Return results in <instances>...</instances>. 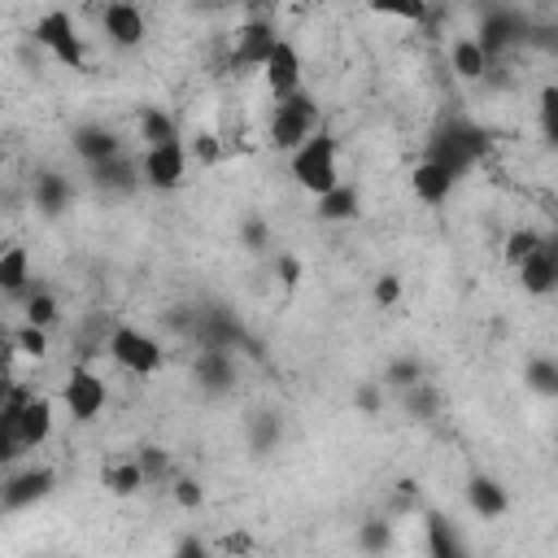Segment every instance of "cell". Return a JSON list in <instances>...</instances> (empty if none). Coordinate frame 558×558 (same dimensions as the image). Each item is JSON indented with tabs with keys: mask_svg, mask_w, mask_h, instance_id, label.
<instances>
[{
	"mask_svg": "<svg viewBox=\"0 0 558 558\" xmlns=\"http://www.w3.org/2000/svg\"><path fill=\"white\" fill-rule=\"evenodd\" d=\"M427 157H432L436 166H445L453 179H462L471 166H480V161L488 157V131L475 126V122H466V118H453V122H445V126L432 135Z\"/></svg>",
	"mask_w": 558,
	"mask_h": 558,
	"instance_id": "1",
	"label": "cell"
},
{
	"mask_svg": "<svg viewBox=\"0 0 558 558\" xmlns=\"http://www.w3.org/2000/svg\"><path fill=\"white\" fill-rule=\"evenodd\" d=\"M292 179H296V187H305L310 196H323L327 187L340 183L336 135H331V131H310V135L292 148Z\"/></svg>",
	"mask_w": 558,
	"mask_h": 558,
	"instance_id": "2",
	"label": "cell"
},
{
	"mask_svg": "<svg viewBox=\"0 0 558 558\" xmlns=\"http://www.w3.org/2000/svg\"><path fill=\"white\" fill-rule=\"evenodd\" d=\"M105 353H109L122 371H131V375H157V371L166 366L161 340L148 336V331H140V327H131V323H113V327H109Z\"/></svg>",
	"mask_w": 558,
	"mask_h": 558,
	"instance_id": "3",
	"label": "cell"
},
{
	"mask_svg": "<svg viewBox=\"0 0 558 558\" xmlns=\"http://www.w3.org/2000/svg\"><path fill=\"white\" fill-rule=\"evenodd\" d=\"M310 131H318V105H314V96L292 92V96L275 100V109H270V126H266V140H270L279 153H292Z\"/></svg>",
	"mask_w": 558,
	"mask_h": 558,
	"instance_id": "4",
	"label": "cell"
},
{
	"mask_svg": "<svg viewBox=\"0 0 558 558\" xmlns=\"http://www.w3.org/2000/svg\"><path fill=\"white\" fill-rule=\"evenodd\" d=\"M31 39H35L39 48H48V52H52L61 65H70V70H83V65H87V48H83V35H78L70 9H48V13H39L35 26H31Z\"/></svg>",
	"mask_w": 558,
	"mask_h": 558,
	"instance_id": "5",
	"label": "cell"
},
{
	"mask_svg": "<svg viewBox=\"0 0 558 558\" xmlns=\"http://www.w3.org/2000/svg\"><path fill=\"white\" fill-rule=\"evenodd\" d=\"M61 401L70 405L74 423H92V418L105 410V401H109V388H105V379H100V375H96L87 362H78V366H70V375H65Z\"/></svg>",
	"mask_w": 558,
	"mask_h": 558,
	"instance_id": "6",
	"label": "cell"
},
{
	"mask_svg": "<svg viewBox=\"0 0 558 558\" xmlns=\"http://www.w3.org/2000/svg\"><path fill=\"white\" fill-rule=\"evenodd\" d=\"M140 174H144L148 187H157V192H174V187L183 183V174H187V148H183V140L144 148Z\"/></svg>",
	"mask_w": 558,
	"mask_h": 558,
	"instance_id": "7",
	"label": "cell"
},
{
	"mask_svg": "<svg viewBox=\"0 0 558 558\" xmlns=\"http://www.w3.org/2000/svg\"><path fill=\"white\" fill-rule=\"evenodd\" d=\"M262 78H266V92H270L275 100L301 92V52H296L292 39H275V48H270L266 61H262Z\"/></svg>",
	"mask_w": 558,
	"mask_h": 558,
	"instance_id": "8",
	"label": "cell"
},
{
	"mask_svg": "<svg viewBox=\"0 0 558 558\" xmlns=\"http://www.w3.org/2000/svg\"><path fill=\"white\" fill-rule=\"evenodd\" d=\"M527 39V22L519 17V13H510V9H493L488 17H484V26H480V35H475V44L484 48V57H488V65L497 61V57H506L514 44H523Z\"/></svg>",
	"mask_w": 558,
	"mask_h": 558,
	"instance_id": "9",
	"label": "cell"
},
{
	"mask_svg": "<svg viewBox=\"0 0 558 558\" xmlns=\"http://www.w3.org/2000/svg\"><path fill=\"white\" fill-rule=\"evenodd\" d=\"M275 26L266 22V17H248L240 31H235V39H231V70H262V61H266V52L275 48Z\"/></svg>",
	"mask_w": 558,
	"mask_h": 558,
	"instance_id": "10",
	"label": "cell"
},
{
	"mask_svg": "<svg viewBox=\"0 0 558 558\" xmlns=\"http://www.w3.org/2000/svg\"><path fill=\"white\" fill-rule=\"evenodd\" d=\"M100 26H105V35H109L113 48H140L144 35H148V22H144V13L131 0H105Z\"/></svg>",
	"mask_w": 558,
	"mask_h": 558,
	"instance_id": "11",
	"label": "cell"
},
{
	"mask_svg": "<svg viewBox=\"0 0 558 558\" xmlns=\"http://www.w3.org/2000/svg\"><path fill=\"white\" fill-rule=\"evenodd\" d=\"M514 270H519V283H523L527 296H549L558 288V248H554V240L545 235Z\"/></svg>",
	"mask_w": 558,
	"mask_h": 558,
	"instance_id": "12",
	"label": "cell"
},
{
	"mask_svg": "<svg viewBox=\"0 0 558 558\" xmlns=\"http://www.w3.org/2000/svg\"><path fill=\"white\" fill-rule=\"evenodd\" d=\"M87 170H92V187L105 192V196H131L140 187V179H144L140 161H131L126 153H113V157H105V161H96Z\"/></svg>",
	"mask_w": 558,
	"mask_h": 558,
	"instance_id": "13",
	"label": "cell"
},
{
	"mask_svg": "<svg viewBox=\"0 0 558 558\" xmlns=\"http://www.w3.org/2000/svg\"><path fill=\"white\" fill-rule=\"evenodd\" d=\"M52 484H57V475H52L48 466H31V471L13 475V480L0 488V506H4V510H26V506L44 501V497L52 493Z\"/></svg>",
	"mask_w": 558,
	"mask_h": 558,
	"instance_id": "14",
	"label": "cell"
},
{
	"mask_svg": "<svg viewBox=\"0 0 558 558\" xmlns=\"http://www.w3.org/2000/svg\"><path fill=\"white\" fill-rule=\"evenodd\" d=\"M17 445L22 449H39L48 436H52V401L48 397H31L17 414V427H13Z\"/></svg>",
	"mask_w": 558,
	"mask_h": 558,
	"instance_id": "15",
	"label": "cell"
},
{
	"mask_svg": "<svg viewBox=\"0 0 558 558\" xmlns=\"http://www.w3.org/2000/svg\"><path fill=\"white\" fill-rule=\"evenodd\" d=\"M70 144H74V153H78L87 166H96V161H105V157L122 153L118 131H109V126H100V122H83V126H74Z\"/></svg>",
	"mask_w": 558,
	"mask_h": 558,
	"instance_id": "16",
	"label": "cell"
},
{
	"mask_svg": "<svg viewBox=\"0 0 558 558\" xmlns=\"http://www.w3.org/2000/svg\"><path fill=\"white\" fill-rule=\"evenodd\" d=\"M453 174L445 170V166H436L432 157H423L414 170H410V187H414V196L423 201V205H445L449 201V192H453Z\"/></svg>",
	"mask_w": 558,
	"mask_h": 558,
	"instance_id": "17",
	"label": "cell"
},
{
	"mask_svg": "<svg viewBox=\"0 0 558 558\" xmlns=\"http://www.w3.org/2000/svg\"><path fill=\"white\" fill-rule=\"evenodd\" d=\"M314 201H318L314 214H318L323 222H353V218L362 214V192H357L353 183H344V179H340L336 187H327L323 196H314Z\"/></svg>",
	"mask_w": 558,
	"mask_h": 558,
	"instance_id": "18",
	"label": "cell"
},
{
	"mask_svg": "<svg viewBox=\"0 0 558 558\" xmlns=\"http://www.w3.org/2000/svg\"><path fill=\"white\" fill-rule=\"evenodd\" d=\"M466 501H471V510H475L480 519H501V514L510 510V497H506L501 480H493V475H475V480L466 484Z\"/></svg>",
	"mask_w": 558,
	"mask_h": 558,
	"instance_id": "19",
	"label": "cell"
},
{
	"mask_svg": "<svg viewBox=\"0 0 558 558\" xmlns=\"http://www.w3.org/2000/svg\"><path fill=\"white\" fill-rule=\"evenodd\" d=\"M31 192H35V205H39L44 218H57V214L70 205V196H74V192H70V179L57 174V170H39Z\"/></svg>",
	"mask_w": 558,
	"mask_h": 558,
	"instance_id": "20",
	"label": "cell"
},
{
	"mask_svg": "<svg viewBox=\"0 0 558 558\" xmlns=\"http://www.w3.org/2000/svg\"><path fill=\"white\" fill-rule=\"evenodd\" d=\"M26 288H31V253L22 244H9L0 253V292L26 296Z\"/></svg>",
	"mask_w": 558,
	"mask_h": 558,
	"instance_id": "21",
	"label": "cell"
},
{
	"mask_svg": "<svg viewBox=\"0 0 558 558\" xmlns=\"http://www.w3.org/2000/svg\"><path fill=\"white\" fill-rule=\"evenodd\" d=\"M449 65H453V74L466 78V83H475V78L488 74V57H484V48L475 44V35L453 39V48H449Z\"/></svg>",
	"mask_w": 558,
	"mask_h": 558,
	"instance_id": "22",
	"label": "cell"
},
{
	"mask_svg": "<svg viewBox=\"0 0 558 558\" xmlns=\"http://www.w3.org/2000/svg\"><path fill=\"white\" fill-rule=\"evenodd\" d=\"M140 140H144V148H153V144H170V140H179V122H174L166 109L144 105V109H140Z\"/></svg>",
	"mask_w": 558,
	"mask_h": 558,
	"instance_id": "23",
	"label": "cell"
},
{
	"mask_svg": "<svg viewBox=\"0 0 558 558\" xmlns=\"http://www.w3.org/2000/svg\"><path fill=\"white\" fill-rule=\"evenodd\" d=\"M100 484H105L113 497H131V493L144 488V471H140L135 458H126V462H109V466H100Z\"/></svg>",
	"mask_w": 558,
	"mask_h": 558,
	"instance_id": "24",
	"label": "cell"
},
{
	"mask_svg": "<svg viewBox=\"0 0 558 558\" xmlns=\"http://www.w3.org/2000/svg\"><path fill=\"white\" fill-rule=\"evenodd\" d=\"M523 384L536 397H558V362L554 357H532L527 371H523Z\"/></svg>",
	"mask_w": 558,
	"mask_h": 558,
	"instance_id": "25",
	"label": "cell"
},
{
	"mask_svg": "<svg viewBox=\"0 0 558 558\" xmlns=\"http://www.w3.org/2000/svg\"><path fill=\"white\" fill-rule=\"evenodd\" d=\"M366 9L397 22H427V0H366Z\"/></svg>",
	"mask_w": 558,
	"mask_h": 558,
	"instance_id": "26",
	"label": "cell"
},
{
	"mask_svg": "<svg viewBox=\"0 0 558 558\" xmlns=\"http://www.w3.org/2000/svg\"><path fill=\"white\" fill-rule=\"evenodd\" d=\"M541 240H545V231H536V227H514V231L506 235V248H501L506 266H519V262H523Z\"/></svg>",
	"mask_w": 558,
	"mask_h": 558,
	"instance_id": "27",
	"label": "cell"
},
{
	"mask_svg": "<svg viewBox=\"0 0 558 558\" xmlns=\"http://www.w3.org/2000/svg\"><path fill=\"white\" fill-rule=\"evenodd\" d=\"M140 471H144V484H157V480H174V466H170V453L161 445H144L140 449Z\"/></svg>",
	"mask_w": 558,
	"mask_h": 558,
	"instance_id": "28",
	"label": "cell"
},
{
	"mask_svg": "<svg viewBox=\"0 0 558 558\" xmlns=\"http://www.w3.org/2000/svg\"><path fill=\"white\" fill-rule=\"evenodd\" d=\"M57 314H61V305H57L52 292H44V288L26 292V323H35V327H52Z\"/></svg>",
	"mask_w": 558,
	"mask_h": 558,
	"instance_id": "29",
	"label": "cell"
},
{
	"mask_svg": "<svg viewBox=\"0 0 558 558\" xmlns=\"http://www.w3.org/2000/svg\"><path fill=\"white\" fill-rule=\"evenodd\" d=\"M427 549L436 554V558H458L462 554V545H458V536L449 532V523L440 519V514H427Z\"/></svg>",
	"mask_w": 558,
	"mask_h": 558,
	"instance_id": "30",
	"label": "cell"
},
{
	"mask_svg": "<svg viewBox=\"0 0 558 558\" xmlns=\"http://www.w3.org/2000/svg\"><path fill=\"white\" fill-rule=\"evenodd\" d=\"M13 344H17V353H26V357H48V327L22 323V327L13 331Z\"/></svg>",
	"mask_w": 558,
	"mask_h": 558,
	"instance_id": "31",
	"label": "cell"
},
{
	"mask_svg": "<svg viewBox=\"0 0 558 558\" xmlns=\"http://www.w3.org/2000/svg\"><path fill=\"white\" fill-rule=\"evenodd\" d=\"M248 445H253L257 453H266L270 445H279V418H275V414H257L253 427H248Z\"/></svg>",
	"mask_w": 558,
	"mask_h": 558,
	"instance_id": "32",
	"label": "cell"
},
{
	"mask_svg": "<svg viewBox=\"0 0 558 558\" xmlns=\"http://www.w3.org/2000/svg\"><path fill=\"white\" fill-rule=\"evenodd\" d=\"M541 131H545L549 144L558 140V87H554V83L541 87Z\"/></svg>",
	"mask_w": 558,
	"mask_h": 558,
	"instance_id": "33",
	"label": "cell"
},
{
	"mask_svg": "<svg viewBox=\"0 0 558 558\" xmlns=\"http://www.w3.org/2000/svg\"><path fill=\"white\" fill-rule=\"evenodd\" d=\"M423 379V362L418 357H397L392 366H388V384H397V388H410V384H418Z\"/></svg>",
	"mask_w": 558,
	"mask_h": 558,
	"instance_id": "34",
	"label": "cell"
},
{
	"mask_svg": "<svg viewBox=\"0 0 558 558\" xmlns=\"http://www.w3.org/2000/svg\"><path fill=\"white\" fill-rule=\"evenodd\" d=\"M388 541H392V527L384 523V519H371V523H362V532H357V545L362 549H388Z\"/></svg>",
	"mask_w": 558,
	"mask_h": 558,
	"instance_id": "35",
	"label": "cell"
},
{
	"mask_svg": "<svg viewBox=\"0 0 558 558\" xmlns=\"http://www.w3.org/2000/svg\"><path fill=\"white\" fill-rule=\"evenodd\" d=\"M371 296H375L379 310H392L401 301V275H379L375 288H371Z\"/></svg>",
	"mask_w": 558,
	"mask_h": 558,
	"instance_id": "36",
	"label": "cell"
},
{
	"mask_svg": "<svg viewBox=\"0 0 558 558\" xmlns=\"http://www.w3.org/2000/svg\"><path fill=\"white\" fill-rule=\"evenodd\" d=\"M170 493H174V501H179L183 510H196V506L205 501V493H201V484H196L192 475H174V488H170Z\"/></svg>",
	"mask_w": 558,
	"mask_h": 558,
	"instance_id": "37",
	"label": "cell"
},
{
	"mask_svg": "<svg viewBox=\"0 0 558 558\" xmlns=\"http://www.w3.org/2000/svg\"><path fill=\"white\" fill-rule=\"evenodd\" d=\"M353 405H357L362 414H379V410H384V388H379V384H362V388L353 392Z\"/></svg>",
	"mask_w": 558,
	"mask_h": 558,
	"instance_id": "38",
	"label": "cell"
},
{
	"mask_svg": "<svg viewBox=\"0 0 558 558\" xmlns=\"http://www.w3.org/2000/svg\"><path fill=\"white\" fill-rule=\"evenodd\" d=\"M192 153H196V161H205V166H214V161L222 157V144H218V135H209V131H201V135L192 140Z\"/></svg>",
	"mask_w": 558,
	"mask_h": 558,
	"instance_id": "39",
	"label": "cell"
},
{
	"mask_svg": "<svg viewBox=\"0 0 558 558\" xmlns=\"http://www.w3.org/2000/svg\"><path fill=\"white\" fill-rule=\"evenodd\" d=\"M240 240H244V248H266V222L262 218H248L244 227H240Z\"/></svg>",
	"mask_w": 558,
	"mask_h": 558,
	"instance_id": "40",
	"label": "cell"
},
{
	"mask_svg": "<svg viewBox=\"0 0 558 558\" xmlns=\"http://www.w3.org/2000/svg\"><path fill=\"white\" fill-rule=\"evenodd\" d=\"M275 275L283 279V288H296V283H301V262H296L292 253H279V262H275Z\"/></svg>",
	"mask_w": 558,
	"mask_h": 558,
	"instance_id": "41",
	"label": "cell"
},
{
	"mask_svg": "<svg viewBox=\"0 0 558 558\" xmlns=\"http://www.w3.org/2000/svg\"><path fill=\"white\" fill-rule=\"evenodd\" d=\"M17 453H22V445H17L13 427H4V423H0V466H9V462H13Z\"/></svg>",
	"mask_w": 558,
	"mask_h": 558,
	"instance_id": "42",
	"label": "cell"
},
{
	"mask_svg": "<svg viewBox=\"0 0 558 558\" xmlns=\"http://www.w3.org/2000/svg\"><path fill=\"white\" fill-rule=\"evenodd\" d=\"M13 357H17V344H13V336H9V331H0V375H9V371H13Z\"/></svg>",
	"mask_w": 558,
	"mask_h": 558,
	"instance_id": "43",
	"label": "cell"
},
{
	"mask_svg": "<svg viewBox=\"0 0 558 558\" xmlns=\"http://www.w3.org/2000/svg\"><path fill=\"white\" fill-rule=\"evenodd\" d=\"M174 554H179V558H201V554H209V549H205L201 541H179Z\"/></svg>",
	"mask_w": 558,
	"mask_h": 558,
	"instance_id": "44",
	"label": "cell"
},
{
	"mask_svg": "<svg viewBox=\"0 0 558 558\" xmlns=\"http://www.w3.org/2000/svg\"><path fill=\"white\" fill-rule=\"evenodd\" d=\"M248 545H253V541H248L244 532H235V536H227V549H248Z\"/></svg>",
	"mask_w": 558,
	"mask_h": 558,
	"instance_id": "45",
	"label": "cell"
},
{
	"mask_svg": "<svg viewBox=\"0 0 558 558\" xmlns=\"http://www.w3.org/2000/svg\"><path fill=\"white\" fill-rule=\"evenodd\" d=\"M13 384H17V379H13V375H0V405H4V401H9V392H13Z\"/></svg>",
	"mask_w": 558,
	"mask_h": 558,
	"instance_id": "46",
	"label": "cell"
},
{
	"mask_svg": "<svg viewBox=\"0 0 558 558\" xmlns=\"http://www.w3.org/2000/svg\"><path fill=\"white\" fill-rule=\"evenodd\" d=\"M244 4H248V9H270L275 0H244Z\"/></svg>",
	"mask_w": 558,
	"mask_h": 558,
	"instance_id": "47",
	"label": "cell"
},
{
	"mask_svg": "<svg viewBox=\"0 0 558 558\" xmlns=\"http://www.w3.org/2000/svg\"><path fill=\"white\" fill-rule=\"evenodd\" d=\"M0 331H4V323H0Z\"/></svg>",
	"mask_w": 558,
	"mask_h": 558,
	"instance_id": "48",
	"label": "cell"
}]
</instances>
